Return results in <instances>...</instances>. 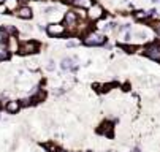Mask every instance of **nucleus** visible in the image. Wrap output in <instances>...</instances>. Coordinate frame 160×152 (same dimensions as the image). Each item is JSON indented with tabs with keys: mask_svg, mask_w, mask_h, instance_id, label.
I'll list each match as a JSON object with an SVG mask.
<instances>
[{
	"mask_svg": "<svg viewBox=\"0 0 160 152\" xmlns=\"http://www.w3.org/2000/svg\"><path fill=\"white\" fill-rule=\"evenodd\" d=\"M82 43H84L86 46H102V44L106 43V37H105L102 32L90 30L89 33H86V35H84Z\"/></svg>",
	"mask_w": 160,
	"mask_h": 152,
	"instance_id": "f257e3e1",
	"label": "nucleus"
},
{
	"mask_svg": "<svg viewBox=\"0 0 160 152\" xmlns=\"http://www.w3.org/2000/svg\"><path fill=\"white\" fill-rule=\"evenodd\" d=\"M78 21H79V16L76 14L75 10H68L67 13L64 14V25H65V29H67V32H70V33H75Z\"/></svg>",
	"mask_w": 160,
	"mask_h": 152,
	"instance_id": "f03ea898",
	"label": "nucleus"
},
{
	"mask_svg": "<svg viewBox=\"0 0 160 152\" xmlns=\"http://www.w3.org/2000/svg\"><path fill=\"white\" fill-rule=\"evenodd\" d=\"M38 49H40V44L34 40H27V41H22L19 44V51L18 54L21 55H30V54H35L38 52Z\"/></svg>",
	"mask_w": 160,
	"mask_h": 152,
	"instance_id": "7ed1b4c3",
	"label": "nucleus"
},
{
	"mask_svg": "<svg viewBox=\"0 0 160 152\" xmlns=\"http://www.w3.org/2000/svg\"><path fill=\"white\" fill-rule=\"evenodd\" d=\"M46 32H48L49 37L59 38V37H64L65 33H67V29H65V25L60 24V22H49L46 25Z\"/></svg>",
	"mask_w": 160,
	"mask_h": 152,
	"instance_id": "20e7f679",
	"label": "nucleus"
},
{
	"mask_svg": "<svg viewBox=\"0 0 160 152\" xmlns=\"http://www.w3.org/2000/svg\"><path fill=\"white\" fill-rule=\"evenodd\" d=\"M143 54L149 57L151 60H157L160 62V43H151V44H146L143 48Z\"/></svg>",
	"mask_w": 160,
	"mask_h": 152,
	"instance_id": "39448f33",
	"label": "nucleus"
},
{
	"mask_svg": "<svg viewBox=\"0 0 160 152\" xmlns=\"http://www.w3.org/2000/svg\"><path fill=\"white\" fill-rule=\"evenodd\" d=\"M105 16V8L100 3H92V7L87 10V19L90 22H97L98 19H102Z\"/></svg>",
	"mask_w": 160,
	"mask_h": 152,
	"instance_id": "423d86ee",
	"label": "nucleus"
},
{
	"mask_svg": "<svg viewBox=\"0 0 160 152\" xmlns=\"http://www.w3.org/2000/svg\"><path fill=\"white\" fill-rule=\"evenodd\" d=\"M90 24H92V22L89 19H79L75 33H76V35H86V33H89L92 30V25Z\"/></svg>",
	"mask_w": 160,
	"mask_h": 152,
	"instance_id": "0eeeda50",
	"label": "nucleus"
},
{
	"mask_svg": "<svg viewBox=\"0 0 160 152\" xmlns=\"http://www.w3.org/2000/svg\"><path fill=\"white\" fill-rule=\"evenodd\" d=\"M14 14L18 16L19 19H30L32 16H34V11L29 5H21V7L14 11Z\"/></svg>",
	"mask_w": 160,
	"mask_h": 152,
	"instance_id": "6e6552de",
	"label": "nucleus"
},
{
	"mask_svg": "<svg viewBox=\"0 0 160 152\" xmlns=\"http://www.w3.org/2000/svg\"><path fill=\"white\" fill-rule=\"evenodd\" d=\"M60 68L64 71H76L78 70V65H75V60L71 57H65L60 62Z\"/></svg>",
	"mask_w": 160,
	"mask_h": 152,
	"instance_id": "1a4fd4ad",
	"label": "nucleus"
},
{
	"mask_svg": "<svg viewBox=\"0 0 160 152\" xmlns=\"http://www.w3.org/2000/svg\"><path fill=\"white\" fill-rule=\"evenodd\" d=\"M100 132L103 136H108V138H113V132H114V127H113V122H109V121H106V122H103L102 124V127H100Z\"/></svg>",
	"mask_w": 160,
	"mask_h": 152,
	"instance_id": "9d476101",
	"label": "nucleus"
},
{
	"mask_svg": "<svg viewBox=\"0 0 160 152\" xmlns=\"http://www.w3.org/2000/svg\"><path fill=\"white\" fill-rule=\"evenodd\" d=\"M71 7H75V8H81V10H89L92 7V0H68Z\"/></svg>",
	"mask_w": 160,
	"mask_h": 152,
	"instance_id": "9b49d317",
	"label": "nucleus"
},
{
	"mask_svg": "<svg viewBox=\"0 0 160 152\" xmlns=\"http://www.w3.org/2000/svg\"><path fill=\"white\" fill-rule=\"evenodd\" d=\"M5 109H7V112H10V114H16V112L21 109V101H18V100L7 101V105H5Z\"/></svg>",
	"mask_w": 160,
	"mask_h": 152,
	"instance_id": "f8f14e48",
	"label": "nucleus"
},
{
	"mask_svg": "<svg viewBox=\"0 0 160 152\" xmlns=\"http://www.w3.org/2000/svg\"><path fill=\"white\" fill-rule=\"evenodd\" d=\"M7 48L10 52H18L19 51V44H18V38L14 37H8V41H7Z\"/></svg>",
	"mask_w": 160,
	"mask_h": 152,
	"instance_id": "ddd939ff",
	"label": "nucleus"
},
{
	"mask_svg": "<svg viewBox=\"0 0 160 152\" xmlns=\"http://www.w3.org/2000/svg\"><path fill=\"white\" fill-rule=\"evenodd\" d=\"M0 32H2L3 35H7V37H14L16 33H18V29L11 24H5V25L0 27Z\"/></svg>",
	"mask_w": 160,
	"mask_h": 152,
	"instance_id": "4468645a",
	"label": "nucleus"
},
{
	"mask_svg": "<svg viewBox=\"0 0 160 152\" xmlns=\"http://www.w3.org/2000/svg\"><path fill=\"white\" fill-rule=\"evenodd\" d=\"M133 18L135 19H138V21H149V13H146V11H141V10H138V11H135L133 13Z\"/></svg>",
	"mask_w": 160,
	"mask_h": 152,
	"instance_id": "2eb2a0df",
	"label": "nucleus"
},
{
	"mask_svg": "<svg viewBox=\"0 0 160 152\" xmlns=\"http://www.w3.org/2000/svg\"><path fill=\"white\" fill-rule=\"evenodd\" d=\"M119 48L120 49H122L124 51V52H127V54H133L135 52V51H136V46H135V44H125V43H120L119 44Z\"/></svg>",
	"mask_w": 160,
	"mask_h": 152,
	"instance_id": "dca6fc26",
	"label": "nucleus"
},
{
	"mask_svg": "<svg viewBox=\"0 0 160 152\" xmlns=\"http://www.w3.org/2000/svg\"><path fill=\"white\" fill-rule=\"evenodd\" d=\"M151 27H152L154 33H156L157 37H160V21H159V19H156V21H151Z\"/></svg>",
	"mask_w": 160,
	"mask_h": 152,
	"instance_id": "f3484780",
	"label": "nucleus"
},
{
	"mask_svg": "<svg viewBox=\"0 0 160 152\" xmlns=\"http://www.w3.org/2000/svg\"><path fill=\"white\" fill-rule=\"evenodd\" d=\"M8 57H10V51L7 48H0V62L7 60Z\"/></svg>",
	"mask_w": 160,
	"mask_h": 152,
	"instance_id": "a211bd4d",
	"label": "nucleus"
},
{
	"mask_svg": "<svg viewBox=\"0 0 160 152\" xmlns=\"http://www.w3.org/2000/svg\"><path fill=\"white\" fill-rule=\"evenodd\" d=\"M7 11H8V8L5 5V2H0V14H7Z\"/></svg>",
	"mask_w": 160,
	"mask_h": 152,
	"instance_id": "6ab92c4d",
	"label": "nucleus"
},
{
	"mask_svg": "<svg viewBox=\"0 0 160 152\" xmlns=\"http://www.w3.org/2000/svg\"><path fill=\"white\" fill-rule=\"evenodd\" d=\"M132 38H133V35H132L130 32H127L125 37H124V41H125V43H132Z\"/></svg>",
	"mask_w": 160,
	"mask_h": 152,
	"instance_id": "aec40b11",
	"label": "nucleus"
},
{
	"mask_svg": "<svg viewBox=\"0 0 160 152\" xmlns=\"http://www.w3.org/2000/svg\"><path fill=\"white\" fill-rule=\"evenodd\" d=\"M78 41H67V44H65V46H67V48H76V46H78Z\"/></svg>",
	"mask_w": 160,
	"mask_h": 152,
	"instance_id": "412c9836",
	"label": "nucleus"
},
{
	"mask_svg": "<svg viewBox=\"0 0 160 152\" xmlns=\"http://www.w3.org/2000/svg\"><path fill=\"white\" fill-rule=\"evenodd\" d=\"M54 67H56V65H54V60H49V62H48V67H46V68H48L49 71H52V70H54Z\"/></svg>",
	"mask_w": 160,
	"mask_h": 152,
	"instance_id": "4be33fe9",
	"label": "nucleus"
},
{
	"mask_svg": "<svg viewBox=\"0 0 160 152\" xmlns=\"http://www.w3.org/2000/svg\"><path fill=\"white\" fill-rule=\"evenodd\" d=\"M133 152H141V151H140V148H135V149H133Z\"/></svg>",
	"mask_w": 160,
	"mask_h": 152,
	"instance_id": "5701e85b",
	"label": "nucleus"
},
{
	"mask_svg": "<svg viewBox=\"0 0 160 152\" xmlns=\"http://www.w3.org/2000/svg\"><path fill=\"white\" fill-rule=\"evenodd\" d=\"M151 2H152V3H157V2H160V0H151Z\"/></svg>",
	"mask_w": 160,
	"mask_h": 152,
	"instance_id": "b1692460",
	"label": "nucleus"
},
{
	"mask_svg": "<svg viewBox=\"0 0 160 152\" xmlns=\"http://www.w3.org/2000/svg\"><path fill=\"white\" fill-rule=\"evenodd\" d=\"M60 2H65V0H60Z\"/></svg>",
	"mask_w": 160,
	"mask_h": 152,
	"instance_id": "393cba45",
	"label": "nucleus"
},
{
	"mask_svg": "<svg viewBox=\"0 0 160 152\" xmlns=\"http://www.w3.org/2000/svg\"><path fill=\"white\" fill-rule=\"evenodd\" d=\"M0 119H2V117H0Z\"/></svg>",
	"mask_w": 160,
	"mask_h": 152,
	"instance_id": "a878e982",
	"label": "nucleus"
},
{
	"mask_svg": "<svg viewBox=\"0 0 160 152\" xmlns=\"http://www.w3.org/2000/svg\"><path fill=\"white\" fill-rule=\"evenodd\" d=\"M0 2H2V0H0Z\"/></svg>",
	"mask_w": 160,
	"mask_h": 152,
	"instance_id": "bb28decb",
	"label": "nucleus"
}]
</instances>
